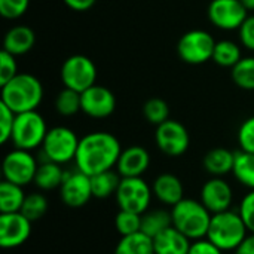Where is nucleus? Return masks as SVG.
I'll return each mask as SVG.
<instances>
[{"label": "nucleus", "instance_id": "f257e3e1", "mask_svg": "<svg viewBox=\"0 0 254 254\" xmlns=\"http://www.w3.org/2000/svg\"><path fill=\"white\" fill-rule=\"evenodd\" d=\"M121 153L122 146L113 134L95 131L80 138L74 164L79 171L92 177L116 168Z\"/></svg>", "mask_w": 254, "mask_h": 254}, {"label": "nucleus", "instance_id": "f03ea898", "mask_svg": "<svg viewBox=\"0 0 254 254\" xmlns=\"http://www.w3.org/2000/svg\"><path fill=\"white\" fill-rule=\"evenodd\" d=\"M1 88V100L13 113L36 110L43 100L42 82L30 73H18Z\"/></svg>", "mask_w": 254, "mask_h": 254}, {"label": "nucleus", "instance_id": "7ed1b4c3", "mask_svg": "<svg viewBox=\"0 0 254 254\" xmlns=\"http://www.w3.org/2000/svg\"><path fill=\"white\" fill-rule=\"evenodd\" d=\"M170 211L173 226L186 235L190 241L202 240L207 237L213 214L199 199L183 198L179 204L171 207Z\"/></svg>", "mask_w": 254, "mask_h": 254}, {"label": "nucleus", "instance_id": "20e7f679", "mask_svg": "<svg viewBox=\"0 0 254 254\" xmlns=\"http://www.w3.org/2000/svg\"><path fill=\"white\" fill-rule=\"evenodd\" d=\"M249 234L250 232L238 210L235 211L231 208L211 216L205 238H208L223 252H235Z\"/></svg>", "mask_w": 254, "mask_h": 254}, {"label": "nucleus", "instance_id": "39448f33", "mask_svg": "<svg viewBox=\"0 0 254 254\" xmlns=\"http://www.w3.org/2000/svg\"><path fill=\"white\" fill-rule=\"evenodd\" d=\"M48 131L46 121L37 110L18 113L15 116L10 141L16 149L31 152L37 147H42Z\"/></svg>", "mask_w": 254, "mask_h": 254}, {"label": "nucleus", "instance_id": "423d86ee", "mask_svg": "<svg viewBox=\"0 0 254 254\" xmlns=\"http://www.w3.org/2000/svg\"><path fill=\"white\" fill-rule=\"evenodd\" d=\"M80 138L68 127H54L48 131L43 144L42 155L46 161L57 162L60 165L74 161Z\"/></svg>", "mask_w": 254, "mask_h": 254}, {"label": "nucleus", "instance_id": "0eeeda50", "mask_svg": "<svg viewBox=\"0 0 254 254\" xmlns=\"http://www.w3.org/2000/svg\"><path fill=\"white\" fill-rule=\"evenodd\" d=\"M115 198L119 210L144 214L152 204L153 190L143 177H122Z\"/></svg>", "mask_w": 254, "mask_h": 254}, {"label": "nucleus", "instance_id": "6e6552de", "mask_svg": "<svg viewBox=\"0 0 254 254\" xmlns=\"http://www.w3.org/2000/svg\"><path fill=\"white\" fill-rule=\"evenodd\" d=\"M214 37L205 30H190L185 33L177 42V54L182 61L186 64L198 65L213 60L214 48H216Z\"/></svg>", "mask_w": 254, "mask_h": 254}, {"label": "nucleus", "instance_id": "1a4fd4ad", "mask_svg": "<svg viewBox=\"0 0 254 254\" xmlns=\"http://www.w3.org/2000/svg\"><path fill=\"white\" fill-rule=\"evenodd\" d=\"M60 74L64 88H70L80 94L97 82V67L94 61L80 54L68 57L63 63Z\"/></svg>", "mask_w": 254, "mask_h": 254}, {"label": "nucleus", "instance_id": "9d476101", "mask_svg": "<svg viewBox=\"0 0 254 254\" xmlns=\"http://www.w3.org/2000/svg\"><path fill=\"white\" fill-rule=\"evenodd\" d=\"M37 168L39 162L31 155V152L15 147L13 150L7 152L6 156L3 158L1 176L3 180L24 188L34 182Z\"/></svg>", "mask_w": 254, "mask_h": 254}, {"label": "nucleus", "instance_id": "9b49d317", "mask_svg": "<svg viewBox=\"0 0 254 254\" xmlns=\"http://www.w3.org/2000/svg\"><path fill=\"white\" fill-rule=\"evenodd\" d=\"M155 141L158 149L164 155L170 158H177L188 152L190 146V135L183 124L174 119H168L156 127Z\"/></svg>", "mask_w": 254, "mask_h": 254}, {"label": "nucleus", "instance_id": "f8f14e48", "mask_svg": "<svg viewBox=\"0 0 254 254\" xmlns=\"http://www.w3.org/2000/svg\"><path fill=\"white\" fill-rule=\"evenodd\" d=\"M60 196L68 208H80L86 205L89 199L94 198L91 177L77 168L73 171H65L63 185L60 186Z\"/></svg>", "mask_w": 254, "mask_h": 254}, {"label": "nucleus", "instance_id": "ddd939ff", "mask_svg": "<svg viewBox=\"0 0 254 254\" xmlns=\"http://www.w3.org/2000/svg\"><path fill=\"white\" fill-rule=\"evenodd\" d=\"M31 226L33 222L21 211L0 213V247L12 250L25 244L31 235Z\"/></svg>", "mask_w": 254, "mask_h": 254}, {"label": "nucleus", "instance_id": "4468645a", "mask_svg": "<svg viewBox=\"0 0 254 254\" xmlns=\"http://www.w3.org/2000/svg\"><path fill=\"white\" fill-rule=\"evenodd\" d=\"M247 16L249 10L241 0H211L208 4V19L220 30H238Z\"/></svg>", "mask_w": 254, "mask_h": 254}, {"label": "nucleus", "instance_id": "2eb2a0df", "mask_svg": "<svg viewBox=\"0 0 254 254\" xmlns=\"http://www.w3.org/2000/svg\"><path fill=\"white\" fill-rule=\"evenodd\" d=\"M199 201L211 214L222 213L231 210L234 202V190L223 177H211L202 185Z\"/></svg>", "mask_w": 254, "mask_h": 254}, {"label": "nucleus", "instance_id": "dca6fc26", "mask_svg": "<svg viewBox=\"0 0 254 254\" xmlns=\"http://www.w3.org/2000/svg\"><path fill=\"white\" fill-rule=\"evenodd\" d=\"M116 109L115 94L103 86L94 85L82 92V112L92 119H106L113 115Z\"/></svg>", "mask_w": 254, "mask_h": 254}, {"label": "nucleus", "instance_id": "f3484780", "mask_svg": "<svg viewBox=\"0 0 254 254\" xmlns=\"http://www.w3.org/2000/svg\"><path fill=\"white\" fill-rule=\"evenodd\" d=\"M150 167V153L143 146H129L122 149L116 171L121 177H143Z\"/></svg>", "mask_w": 254, "mask_h": 254}, {"label": "nucleus", "instance_id": "a211bd4d", "mask_svg": "<svg viewBox=\"0 0 254 254\" xmlns=\"http://www.w3.org/2000/svg\"><path fill=\"white\" fill-rule=\"evenodd\" d=\"M153 196L164 205L174 207L185 198V188L182 180L173 173L159 174L152 183Z\"/></svg>", "mask_w": 254, "mask_h": 254}, {"label": "nucleus", "instance_id": "6ab92c4d", "mask_svg": "<svg viewBox=\"0 0 254 254\" xmlns=\"http://www.w3.org/2000/svg\"><path fill=\"white\" fill-rule=\"evenodd\" d=\"M36 43V33L27 25H15L7 30L3 39V51L18 57L30 52Z\"/></svg>", "mask_w": 254, "mask_h": 254}, {"label": "nucleus", "instance_id": "aec40b11", "mask_svg": "<svg viewBox=\"0 0 254 254\" xmlns=\"http://www.w3.org/2000/svg\"><path fill=\"white\" fill-rule=\"evenodd\" d=\"M192 241L174 226L153 238L155 254H189Z\"/></svg>", "mask_w": 254, "mask_h": 254}, {"label": "nucleus", "instance_id": "412c9836", "mask_svg": "<svg viewBox=\"0 0 254 254\" xmlns=\"http://www.w3.org/2000/svg\"><path fill=\"white\" fill-rule=\"evenodd\" d=\"M234 161L235 152H231L225 147H216L205 153L202 165L211 177H225L228 174H232Z\"/></svg>", "mask_w": 254, "mask_h": 254}, {"label": "nucleus", "instance_id": "4be33fe9", "mask_svg": "<svg viewBox=\"0 0 254 254\" xmlns=\"http://www.w3.org/2000/svg\"><path fill=\"white\" fill-rule=\"evenodd\" d=\"M65 171L63 170V165L52 162V161H43L39 164L36 177H34V185L39 190L42 192H51L55 189H60L63 185Z\"/></svg>", "mask_w": 254, "mask_h": 254}, {"label": "nucleus", "instance_id": "5701e85b", "mask_svg": "<svg viewBox=\"0 0 254 254\" xmlns=\"http://www.w3.org/2000/svg\"><path fill=\"white\" fill-rule=\"evenodd\" d=\"M27 193L24 188L6 180L0 183V213H18L22 208Z\"/></svg>", "mask_w": 254, "mask_h": 254}, {"label": "nucleus", "instance_id": "b1692460", "mask_svg": "<svg viewBox=\"0 0 254 254\" xmlns=\"http://www.w3.org/2000/svg\"><path fill=\"white\" fill-rule=\"evenodd\" d=\"M113 254H155L153 240L143 232L121 237Z\"/></svg>", "mask_w": 254, "mask_h": 254}, {"label": "nucleus", "instance_id": "393cba45", "mask_svg": "<svg viewBox=\"0 0 254 254\" xmlns=\"http://www.w3.org/2000/svg\"><path fill=\"white\" fill-rule=\"evenodd\" d=\"M122 177L116 170H109L100 174H95L91 177V186H92V195L97 199H107L110 196H115L119 188Z\"/></svg>", "mask_w": 254, "mask_h": 254}, {"label": "nucleus", "instance_id": "a878e982", "mask_svg": "<svg viewBox=\"0 0 254 254\" xmlns=\"http://www.w3.org/2000/svg\"><path fill=\"white\" fill-rule=\"evenodd\" d=\"M173 226L171 211L167 210H147L141 214V232L152 240Z\"/></svg>", "mask_w": 254, "mask_h": 254}, {"label": "nucleus", "instance_id": "bb28decb", "mask_svg": "<svg viewBox=\"0 0 254 254\" xmlns=\"http://www.w3.org/2000/svg\"><path fill=\"white\" fill-rule=\"evenodd\" d=\"M232 174L240 185L249 190H254V153L244 152L241 149L235 152Z\"/></svg>", "mask_w": 254, "mask_h": 254}, {"label": "nucleus", "instance_id": "cd10ccee", "mask_svg": "<svg viewBox=\"0 0 254 254\" xmlns=\"http://www.w3.org/2000/svg\"><path fill=\"white\" fill-rule=\"evenodd\" d=\"M232 80L237 86L246 91H254V57L241 58L231 71Z\"/></svg>", "mask_w": 254, "mask_h": 254}, {"label": "nucleus", "instance_id": "c85d7f7f", "mask_svg": "<svg viewBox=\"0 0 254 254\" xmlns=\"http://www.w3.org/2000/svg\"><path fill=\"white\" fill-rule=\"evenodd\" d=\"M241 49L232 40H220L216 43L213 61L220 67H234L241 60Z\"/></svg>", "mask_w": 254, "mask_h": 254}, {"label": "nucleus", "instance_id": "c756f323", "mask_svg": "<svg viewBox=\"0 0 254 254\" xmlns=\"http://www.w3.org/2000/svg\"><path fill=\"white\" fill-rule=\"evenodd\" d=\"M55 110L65 118L82 112V94L70 88H64L55 98Z\"/></svg>", "mask_w": 254, "mask_h": 254}, {"label": "nucleus", "instance_id": "7c9ffc66", "mask_svg": "<svg viewBox=\"0 0 254 254\" xmlns=\"http://www.w3.org/2000/svg\"><path fill=\"white\" fill-rule=\"evenodd\" d=\"M48 208H49V201L45 196V193L31 192V193H27L25 201L21 208V213L28 220H31L34 223V222L40 220L48 213Z\"/></svg>", "mask_w": 254, "mask_h": 254}, {"label": "nucleus", "instance_id": "2f4dec72", "mask_svg": "<svg viewBox=\"0 0 254 254\" xmlns=\"http://www.w3.org/2000/svg\"><path fill=\"white\" fill-rule=\"evenodd\" d=\"M143 115L152 125H161L170 119V106L162 98H150L143 106Z\"/></svg>", "mask_w": 254, "mask_h": 254}, {"label": "nucleus", "instance_id": "473e14b6", "mask_svg": "<svg viewBox=\"0 0 254 254\" xmlns=\"http://www.w3.org/2000/svg\"><path fill=\"white\" fill-rule=\"evenodd\" d=\"M115 228L121 237L141 232V214L127 210H119L115 217Z\"/></svg>", "mask_w": 254, "mask_h": 254}, {"label": "nucleus", "instance_id": "72a5a7b5", "mask_svg": "<svg viewBox=\"0 0 254 254\" xmlns=\"http://www.w3.org/2000/svg\"><path fill=\"white\" fill-rule=\"evenodd\" d=\"M30 0H0V15L6 19H18L28 9Z\"/></svg>", "mask_w": 254, "mask_h": 254}, {"label": "nucleus", "instance_id": "f704fd0d", "mask_svg": "<svg viewBox=\"0 0 254 254\" xmlns=\"http://www.w3.org/2000/svg\"><path fill=\"white\" fill-rule=\"evenodd\" d=\"M16 74H18V64H16L15 55L6 51H1L0 52V86L7 83Z\"/></svg>", "mask_w": 254, "mask_h": 254}, {"label": "nucleus", "instance_id": "c9c22d12", "mask_svg": "<svg viewBox=\"0 0 254 254\" xmlns=\"http://www.w3.org/2000/svg\"><path fill=\"white\" fill-rule=\"evenodd\" d=\"M15 116H16V113H13L3 103H0V143L1 144H6L7 141H10Z\"/></svg>", "mask_w": 254, "mask_h": 254}, {"label": "nucleus", "instance_id": "e433bc0d", "mask_svg": "<svg viewBox=\"0 0 254 254\" xmlns=\"http://www.w3.org/2000/svg\"><path fill=\"white\" fill-rule=\"evenodd\" d=\"M240 149L249 153H254V116L246 119L238 129Z\"/></svg>", "mask_w": 254, "mask_h": 254}, {"label": "nucleus", "instance_id": "4c0bfd02", "mask_svg": "<svg viewBox=\"0 0 254 254\" xmlns=\"http://www.w3.org/2000/svg\"><path fill=\"white\" fill-rule=\"evenodd\" d=\"M238 213L243 217L250 234H254V190H249L238 207Z\"/></svg>", "mask_w": 254, "mask_h": 254}, {"label": "nucleus", "instance_id": "58836bf2", "mask_svg": "<svg viewBox=\"0 0 254 254\" xmlns=\"http://www.w3.org/2000/svg\"><path fill=\"white\" fill-rule=\"evenodd\" d=\"M241 45L250 51H254V15H249L243 25L238 28Z\"/></svg>", "mask_w": 254, "mask_h": 254}, {"label": "nucleus", "instance_id": "ea45409f", "mask_svg": "<svg viewBox=\"0 0 254 254\" xmlns=\"http://www.w3.org/2000/svg\"><path fill=\"white\" fill-rule=\"evenodd\" d=\"M189 254H223V250H220L208 238H202V240L192 241Z\"/></svg>", "mask_w": 254, "mask_h": 254}, {"label": "nucleus", "instance_id": "a19ab883", "mask_svg": "<svg viewBox=\"0 0 254 254\" xmlns=\"http://www.w3.org/2000/svg\"><path fill=\"white\" fill-rule=\"evenodd\" d=\"M70 9L76 10V12H85V10H89L95 3L97 0H63Z\"/></svg>", "mask_w": 254, "mask_h": 254}, {"label": "nucleus", "instance_id": "79ce46f5", "mask_svg": "<svg viewBox=\"0 0 254 254\" xmlns=\"http://www.w3.org/2000/svg\"><path fill=\"white\" fill-rule=\"evenodd\" d=\"M234 254H254V234H249Z\"/></svg>", "mask_w": 254, "mask_h": 254}, {"label": "nucleus", "instance_id": "37998d69", "mask_svg": "<svg viewBox=\"0 0 254 254\" xmlns=\"http://www.w3.org/2000/svg\"><path fill=\"white\" fill-rule=\"evenodd\" d=\"M241 3L246 6L247 10H254V0H241Z\"/></svg>", "mask_w": 254, "mask_h": 254}]
</instances>
